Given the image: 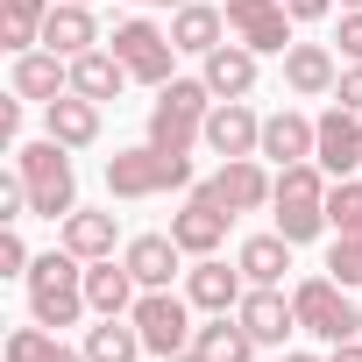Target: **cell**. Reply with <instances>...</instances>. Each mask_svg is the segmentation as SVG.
<instances>
[{
    "label": "cell",
    "instance_id": "7c38bea8",
    "mask_svg": "<svg viewBox=\"0 0 362 362\" xmlns=\"http://www.w3.org/2000/svg\"><path fill=\"white\" fill-rule=\"evenodd\" d=\"M206 192H214L228 214H256V206H270V199H277V177H270L256 156H228V163L206 177Z\"/></svg>",
    "mask_w": 362,
    "mask_h": 362
},
{
    "label": "cell",
    "instance_id": "7402d4cb",
    "mask_svg": "<svg viewBox=\"0 0 362 362\" xmlns=\"http://www.w3.org/2000/svg\"><path fill=\"white\" fill-rule=\"evenodd\" d=\"M57 242H64L78 263H100V256H114V242H121V221H114V214H93V206H78V214H64V221H57Z\"/></svg>",
    "mask_w": 362,
    "mask_h": 362
},
{
    "label": "cell",
    "instance_id": "f35d334b",
    "mask_svg": "<svg viewBox=\"0 0 362 362\" xmlns=\"http://www.w3.org/2000/svg\"><path fill=\"white\" fill-rule=\"evenodd\" d=\"M327 362H362V334H355V341H341V348H334Z\"/></svg>",
    "mask_w": 362,
    "mask_h": 362
},
{
    "label": "cell",
    "instance_id": "ffe728a7",
    "mask_svg": "<svg viewBox=\"0 0 362 362\" xmlns=\"http://www.w3.org/2000/svg\"><path fill=\"white\" fill-rule=\"evenodd\" d=\"M15 93L22 100H64L71 93V57H57V50H22L15 57Z\"/></svg>",
    "mask_w": 362,
    "mask_h": 362
},
{
    "label": "cell",
    "instance_id": "d4e9b609",
    "mask_svg": "<svg viewBox=\"0 0 362 362\" xmlns=\"http://www.w3.org/2000/svg\"><path fill=\"white\" fill-rule=\"evenodd\" d=\"M121 263L135 270V284H142V291H156V284H170V277H177V263H185V249H177L170 235H135V242L121 249Z\"/></svg>",
    "mask_w": 362,
    "mask_h": 362
},
{
    "label": "cell",
    "instance_id": "f6af8a7d",
    "mask_svg": "<svg viewBox=\"0 0 362 362\" xmlns=\"http://www.w3.org/2000/svg\"><path fill=\"white\" fill-rule=\"evenodd\" d=\"M86 8H93V0H86Z\"/></svg>",
    "mask_w": 362,
    "mask_h": 362
},
{
    "label": "cell",
    "instance_id": "484cf974",
    "mask_svg": "<svg viewBox=\"0 0 362 362\" xmlns=\"http://www.w3.org/2000/svg\"><path fill=\"white\" fill-rule=\"evenodd\" d=\"M192 348H199V362H256V334L242 320H228V313H214L206 327H192Z\"/></svg>",
    "mask_w": 362,
    "mask_h": 362
},
{
    "label": "cell",
    "instance_id": "f1b7e54d",
    "mask_svg": "<svg viewBox=\"0 0 362 362\" xmlns=\"http://www.w3.org/2000/svg\"><path fill=\"white\" fill-rule=\"evenodd\" d=\"M57 8V0H0V43H8L15 57L43 43V15Z\"/></svg>",
    "mask_w": 362,
    "mask_h": 362
},
{
    "label": "cell",
    "instance_id": "83f0119b",
    "mask_svg": "<svg viewBox=\"0 0 362 362\" xmlns=\"http://www.w3.org/2000/svg\"><path fill=\"white\" fill-rule=\"evenodd\" d=\"M291 249H298V242H284V235H249L235 263H242V277H249V284H284Z\"/></svg>",
    "mask_w": 362,
    "mask_h": 362
},
{
    "label": "cell",
    "instance_id": "cb8c5ba5",
    "mask_svg": "<svg viewBox=\"0 0 362 362\" xmlns=\"http://www.w3.org/2000/svg\"><path fill=\"white\" fill-rule=\"evenodd\" d=\"M256 156H270L277 170H284V163H305V156H313V121H305L298 107L263 114V149H256Z\"/></svg>",
    "mask_w": 362,
    "mask_h": 362
},
{
    "label": "cell",
    "instance_id": "7a4b0ae2",
    "mask_svg": "<svg viewBox=\"0 0 362 362\" xmlns=\"http://www.w3.org/2000/svg\"><path fill=\"white\" fill-rule=\"evenodd\" d=\"M29 313H36V327H78L93 305H86V263L57 242L50 256H36L29 263Z\"/></svg>",
    "mask_w": 362,
    "mask_h": 362
},
{
    "label": "cell",
    "instance_id": "ee69618b",
    "mask_svg": "<svg viewBox=\"0 0 362 362\" xmlns=\"http://www.w3.org/2000/svg\"><path fill=\"white\" fill-rule=\"evenodd\" d=\"M142 8H156V0H142Z\"/></svg>",
    "mask_w": 362,
    "mask_h": 362
},
{
    "label": "cell",
    "instance_id": "ab89813d",
    "mask_svg": "<svg viewBox=\"0 0 362 362\" xmlns=\"http://www.w3.org/2000/svg\"><path fill=\"white\" fill-rule=\"evenodd\" d=\"M163 362H199V348H177V355H163Z\"/></svg>",
    "mask_w": 362,
    "mask_h": 362
},
{
    "label": "cell",
    "instance_id": "836d02e7",
    "mask_svg": "<svg viewBox=\"0 0 362 362\" xmlns=\"http://www.w3.org/2000/svg\"><path fill=\"white\" fill-rule=\"evenodd\" d=\"M334 43H341V57H348V64H362V8H348V15H341Z\"/></svg>",
    "mask_w": 362,
    "mask_h": 362
},
{
    "label": "cell",
    "instance_id": "9a60e30c",
    "mask_svg": "<svg viewBox=\"0 0 362 362\" xmlns=\"http://www.w3.org/2000/svg\"><path fill=\"white\" fill-rule=\"evenodd\" d=\"M242 291H249L242 263L228 270L221 256H192V270H185V298H192L199 313H235V305H242Z\"/></svg>",
    "mask_w": 362,
    "mask_h": 362
},
{
    "label": "cell",
    "instance_id": "f546056e",
    "mask_svg": "<svg viewBox=\"0 0 362 362\" xmlns=\"http://www.w3.org/2000/svg\"><path fill=\"white\" fill-rule=\"evenodd\" d=\"M135 355H149L142 348V327L121 313V320H100L93 334H86V362H135Z\"/></svg>",
    "mask_w": 362,
    "mask_h": 362
},
{
    "label": "cell",
    "instance_id": "8fae6325",
    "mask_svg": "<svg viewBox=\"0 0 362 362\" xmlns=\"http://www.w3.org/2000/svg\"><path fill=\"white\" fill-rule=\"evenodd\" d=\"M228 221H235V214H228V206H221L206 185H192V199L170 214V242L185 249V256H221V242H228Z\"/></svg>",
    "mask_w": 362,
    "mask_h": 362
},
{
    "label": "cell",
    "instance_id": "2e32d148",
    "mask_svg": "<svg viewBox=\"0 0 362 362\" xmlns=\"http://www.w3.org/2000/svg\"><path fill=\"white\" fill-rule=\"evenodd\" d=\"M256 64H263V57H256L249 43H221V50L199 57V78H206L214 100H249V93H256Z\"/></svg>",
    "mask_w": 362,
    "mask_h": 362
},
{
    "label": "cell",
    "instance_id": "4dcf8cb0",
    "mask_svg": "<svg viewBox=\"0 0 362 362\" xmlns=\"http://www.w3.org/2000/svg\"><path fill=\"white\" fill-rule=\"evenodd\" d=\"M327 228L334 235H362V177H334L327 185Z\"/></svg>",
    "mask_w": 362,
    "mask_h": 362
},
{
    "label": "cell",
    "instance_id": "5bb4252c",
    "mask_svg": "<svg viewBox=\"0 0 362 362\" xmlns=\"http://www.w3.org/2000/svg\"><path fill=\"white\" fill-rule=\"evenodd\" d=\"M235 320L256 334V348H284V341L298 334V305H291L277 284H249L242 305H235Z\"/></svg>",
    "mask_w": 362,
    "mask_h": 362
},
{
    "label": "cell",
    "instance_id": "9c48e42d",
    "mask_svg": "<svg viewBox=\"0 0 362 362\" xmlns=\"http://www.w3.org/2000/svg\"><path fill=\"white\" fill-rule=\"evenodd\" d=\"M313 163L327 170V177H355L362 170V114L355 107H327L320 121H313Z\"/></svg>",
    "mask_w": 362,
    "mask_h": 362
},
{
    "label": "cell",
    "instance_id": "e575fe53",
    "mask_svg": "<svg viewBox=\"0 0 362 362\" xmlns=\"http://www.w3.org/2000/svg\"><path fill=\"white\" fill-rule=\"evenodd\" d=\"M334 100L362 114V64H348V71H341V86H334Z\"/></svg>",
    "mask_w": 362,
    "mask_h": 362
},
{
    "label": "cell",
    "instance_id": "8992f818",
    "mask_svg": "<svg viewBox=\"0 0 362 362\" xmlns=\"http://www.w3.org/2000/svg\"><path fill=\"white\" fill-rule=\"evenodd\" d=\"M291 305H298V334H313V341H327V348H341V341L362 334V305H355L348 284H334L327 270L305 277V284L291 291Z\"/></svg>",
    "mask_w": 362,
    "mask_h": 362
},
{
    "label": "cell",
    "instance_id": "8d00e7d4",
    "mask_svg": "<svg viewBox=\"0 0 362 362\" xmlns=\"http://www.w3.org/2000/svg\"><path fill=\"white\" fill-rule=\"evenodd\" d=\"M0 135H8V142L22 135V93H15V100H0Z\"/></svg>",
    "mask_w": 362,
    "mask_h": 362
},
{
    "label": "cell",
    "instance_id": "ac0fdd59",
    "mask_svg": "<svg viewBox=\"0 0 362 362\" xmlns=\"http://www.w3.org/2000/svg\"><path fill=\"white\" fill-rule=\"evenodd\" d=\"M135 298H142V284H135V270H128V263H114V256L86 263V305H93L100 320H121V313H135Z\"/></svg>",
    "mask_w": 362,
    "mask_h": 362
},
{
    "label": "cell",
    "instance_id": "e0dca14e",
    "mask_svg": "<svg viewBox=\"0 0 362 362\" xmlns=\"http://www.w3.org/2000/svg\"><path fill=\"white\" fill-rule=\"evenodd\" d=\"M107 36H100V22H93V8L86 0H57V8L43 15V50H57V57H86V50H100Z\"/></svg>",
    "mask_w": 362,
    "mask_h": 362
},
{
    "label": "cell",
    "instance_id": "6da1fadb",
    "mask_svg": "<svg viewBox=\"0 0 362 362\" xmlns=\"http://www.w3.org/2000/svg\"><path fill=\"white\" fill-rule=\"evenodd\" d=\"M15 170H22V185H29V214H36V221L78 214V170H71V149H64L57 135L15 142Z\"/></svg>",
    "mask_w": 362,
    "mask_h": 362
},
{
    "label": "cell",
    "instance_id": "60d3db41",
    "mask_svg": "<svg viewBox=\"0 0 362 362\" xmlns=\"http://www.w3.org/2000/svg\"><path fill=\"white\" fill-rule=\"evenodd\" d=\"M284 362H320V355H284Z\"/></svg>",
    "mask_w": 362,
    "mask_h": 362
},
{
    "label": "cell",
    "instance_id": "b9f144b4",
    "mask_svg": "<svg viewBox=\"0 0 362 362\" xmlns=\"http://www.w3.org/2000/svg\"><path fill=\"white\" fill-rule=\"evenodd\" d=\"M156 8H185V0H156Z\"/></svg>",
    "mask_w": 362,
    "mask_h": 362
},
{
    "label": "cell",
    "instance_id": "603a6c76",
    "mask_svg": "<svg viewBox=\"0 0 362 362\" xmlns=\"http://www.w3.org/2000/svg\"><path fill=\"white\" fill-rule=\"evenodd\" d=\"M221 36H228V8H206V0H185V8H170V43L185 50V57L221 50Z\"/></svg>",
    "mask_w": 362,
    "mask_h": 362
},
{
    "label": "cell",
    "instance_id": "7bdbcfd3",
    "mask_svg": "<svg viewBox=\"0 0 362 362\" xmlns=\"http://www.w3.org/2000/svg\"><path fill=\"white\" fill-rule=\"evenodd\" d=\"M341 8H362V0H341Z\"/></svg>",
    "mask_w": 362,
    "mask_h": 362
},
{
    "label": "cell",
    "instance_id": "1f68e13d",
    "mask_svg": "<svg viewBox=\"0 0 362 362\" xmlns=\"http://www.w3.org/2000/svg\"><path fill=\"white\" fill-rule=\"evenodd\" d=\"M327 277L334 284H362V235H334V249H327Z\"/></svg>",
    "mask_w": 362,
    "mask_h": 362
},
{
    "label": "cell",
    "instance_id": "52a82bcc",
    "mask_svg": "<svg viewBox=\"0 0 362 362\" xmlns=\"http://www.w3.org/2000/svg\"><path fill=\"white\" fill-rule=\"evenodd\" d=\"M107 50L128 64V78H135V86H170V78H177V71H170V64H177L170 29H156V22H142V15H135V22H121V29L107 36Z\"/></svg>",
    "mask_w": 362,
    "mask_h": 362
},
{
    "label": "cell",
    "instance_id": "44dd1931",
    "mask_svg": "<svg viewBox=\"0 0 362 362\" xmlns=\"http://www.w3.org/2000/svg\"><path fill=\"white\" fill-rule=\"evenodd\" d=\"M43 135H57L64 149H93V142H100V100H86V93L50 100V107H43Z\"/></svg>",
    "mask_w": 362,
    "mask_h": 362
},
{
    "label": "cell",
    "instance_id": "d6a6232c",
    "mask_svg": "<svg viewBox=\"0 0 362 362\" xmlns=\"http://www.w3.org/2000/svg\"><path fill=\"white\" fill-rule=\"evenodd\" d=\"M29 263H36V256H29V242L8 228V235H0V277H29Z\"/></svg>",
    "mask_w": 362,
    "mask_h": 362
},
{
    "label": "cell",
    "instance_id": "277c9868",
    "mask_svg": "<svg viewBox=\"0 0 362 362\" xmlns=\"http://www.w3.org/2000/svg\"><path fill=\"white\" fill-rule=\"evenodd\" d=\"M206 114H214L206 78H170V86H156V100H149V142L170 149V156H192V142L206 135Z\"/></svg>",
    "mask_w": 362,
    "mask_h": 362
},
{
    "label": "cell",
    "instance_id": "5b68a950",
    "mask_svg": "<svg viewBox=\"0 0 362 362\" xmlns=\"http://www.w3.org/2000/svg\"><path fill=\"white\" fill-rule=\"evenodd\" d=\"M277 235L284 242H313L320 228H327V170L305 156V163H284L277 170Z\"/></svg>",
    "mask_w": 362,
    "mask_h": 362
},
{
    "label": "cell",
    "instance_id": "d6986e66",
    "mask_svg": "<svg viewBox=\"0 0 362 362\" xmlns=\"http://www.w3.org/2000/svg\"><path fill=\"white\" fill-rule=\"evenodd\" d=\"M284 86H291L298 100H327V93L341 86L334 50H327V43H291V50H284Z\"/></svg>",
    "mask_w": 362,
    "mask_h": 362
},
{
    "label": "cell",
    "instance_id": "3957f363",
    "mask_svg": "<svg viewBox=\"0 0 362 362\" xmlns=\"http://www.w3.org/2000/svg\"><path fill=\"white\" fill-rule=\"evenodd\" d=\"M107 192L114 199H156V192H192V156H170L156 142L107 156Z\"/></svg>",
    "mask_w": 362,
    "mask_h": 362
},
{
    "label": "cell",
    "instance_id": "4316f807",
    "mask_svg": "<svg viewBox=\"0 0 362 362\" xmlns=\"http://www.w3.org/2000/svg\"><path fill=\"white\" fill-rule=\"evenodd\" d=\"M121 86H128V64L114 57V50H86V57H71V93H86V100H121Z\"/></svg>",
    "mask_w": 362,
    "mask_h": 362
},
{
    "label": "cell",
    "instance_id": "74e56055",
    "mask_svg": "<svg viewBox=\"0 0 362 362\" xmlns=\"http://www.w3.org/2000/svg\"><path fill=\"white\" fill-rule=\"evenodd\" d=\"M43 362H86V348H64V341H50V348H43Z\"/></svg>",
    "mask_w": 362,
    "mask_h": 362
},
{
    "label": "cell",
    "instance_id": "d590c367",
    "mask_svg": "<svg viewBox=\"0 0 362 362\" xmlns=\"http://www.w3.org/2000/svg\"><path fill=\"white\" fill-rule=\"evenodd\" d=\"M284 8H291V22H327L334 0H284Z\"/></svg>",
    "mask_w": 362,
    "mask_h": 362
},
{
    "label": "cell",
    "instance_id": "ba28073f",
    "mask_svg": "<svg viewBox=\"0 0 362 362\" xmlns=\"http://www.w3.org/2000/svg\"><path fill=\"white\" fill-rule=\"evenodd\" d=\"M128 320L142 327V348H149V355H177V348H192V298H177L170 284L142 291Z\"/></svg>",
    "mask_w": 362,
    "mask_h": 362
},
{
    "label": "cell",
    "instance_id": "30bf717a",
    "mask_svg": "<svg viewBox=\"0 0 362 362\" xmlns=\"http://www.w3.org/2000/svg\"><path fill=\"white\" fill-rule=\"evenodd\" d=\"M228 29L256 57H284L291 50V8L284 0H228Z\"/></svg>",
    "mask_w": 362,
    "mask_h": 362
},
{
    "label": "cell",
    "instance_id": "4fadbf2b",
    "mask_svg": "<svg viewBox=\"0 0 362 362\" xmlns=\"http://www.w3.org/2000/svg\"><path fill=\"white\" fill-rule=\"evenodd\" d=\"M199 142H206L221 163H228V156H256V149H263V114H256L249 100H214Z\"/></svg>",
    "mask_w": 362,
    "mask_h": 362
}]
</instances>
